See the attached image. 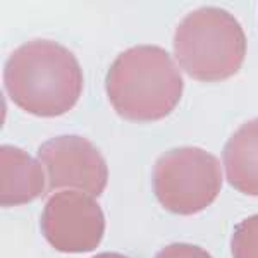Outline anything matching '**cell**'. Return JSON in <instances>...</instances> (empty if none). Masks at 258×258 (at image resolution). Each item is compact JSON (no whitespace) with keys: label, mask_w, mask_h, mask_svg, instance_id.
Instances as JSON below:
<instances>
[{"label":"cell","mask_w":258,"mask_h":258,"mask_svg":"<svg viewBox=\"0 0 258 258\" xmlns=\"http://www.w3.org/2000/svg\"><path fill=\"white\" fill-rule=\"evenodd\" d=\"M4 86L19 109L38 117H57L80 100L83 71L76 55L64 45L31 40L7 59Z\"/></svg>","instance_id":"obj_1"},{"label":"cell","mask_w":258,"mask_h":258,"mask_svg":"<svg viewBox=\"0 0 258 258\" xmlns=\"http://www.w3.org/2000/svg\"><path fill=\"white\" fill-rule=\"evenodd\" d=\"M105 88L120 117L152 122L176 109L184 83L167 50L157 45H136L115 57L107 73Z\"/></svg>","instance_id":"obj_2"},{"label":"cell","mask_w":258,"mask_h":258,"mask_svg":"<svg viewBox=\"0 0 258 258\" xmlns=\"http://www.w3.org/2000/svg\"><path fill=\"white\" fill-rule=\"evenodd\" d=\"M174 50L193 80L222 81L234 76L246 57V35L231 12L202 7L181 19Z\"/></svg>","instance_id":"obj_3"},{"label":"cell","mask_w":258,"mask_h":258,"mask_svg":"<svg viewBox=\"0 0 258 258\" xmlns=\"http://www.w3.org/2000/svg\"><path fill=\"white\" fill-rule=\"evenodd\" d=\"M153 193L165 210L193 215L215 202L222 189L217 157L197 147H181L159 157L152 172Z\"/></svg>","instance_id":"obj_4"},{"label":"cell","mask_w":258,"mask_h":258,"mask_svg":"<svg viewBox=\"0 0 258 258\" xmlns=\"http://www.w3.org/2000/svg\"><path fill=\"white\" fill-rule=\"evenodd\" d=\"M43 238L62 253L93 251L105 232V215L95 197L80 191L52 195L41 212Z\"/></svg>","instance_id":"obj_5"},{"label":"cell","mask_w":258,"mask_h":258,"mask_svg":"<svg viewBox=\"0 0 258 258\" xmlns=\"http://www.w3.org/2000/svg\"><path fill=\"white\" fill-rule=\"evenodd\" d=\"M38 159L48 176V189L74 188L100 197L107 188L109 167L90 140L76 135L55 136L38 148Z\"/></svg>","instance_id":"obj_6"},{"label":"cell","mask_w":258,"mask_h":258,"mask_svg":"<svg viewBox=\"0 0 258 258\" xmlns=\"http://www.w3.org/2000/svg\"><path fill=\"white\" fill-rule=\"evenodd\" d=\"M41 165L28 152L4 145L0 148V203L2 207L26 205L43 195Z\"/></svg>","instance_id":"obj_7"},{"label":"cell","mask_w":258,"mask_h":258,"mask_svg":"<svg viewBox=\"0 0 258 258\" xmlns=\"http://www.w3.org/2000/svg\"><path fill=\"white\" fill-rule=\"evenodd\" d=\"M222 162L232 188L258 197V119L236 129L222 150Z\"/></svg>","instance_id":"obj_8"},{"label":"cell","mask_w":258,"mask_h":258,"mask_svg":"<svg viewBox=\"0 0 258 258\" xmlns=\"http://www.w3.org/2000/svg\"><path fill=\"white\" fill-rule=\"evenodd\" d=\"M231 251L234 258H258V214L249 215L236 226Z\"/></svg>","instance_id":"obj_9"},{"label":"cell","mask_w":258,"mask_h":258,"mask_svg":"<svg viewBox=\"0 0 258 258\" xmlns=\"http://www.w3.org/2000/svg\"><path fill=\"white\" fill-rule=\"evenodd\" d=\"M155 258H212V255L203 248L197 246V244L174 243L160 249Z\"/></svg>","instance_id":"obj_10"},{"label":"cell","mask_w":258,"mask_h":258,"mask_svg":"<svg viewBox=\"0 0 258 258\" xmlns=\"http://www.w3.org/2000/svg\"><path fill=\"white\" fill-rule=\"evenodd\" d=\"M93 258H127V256L120 255V253H115V251H105V253H98V255H95Z\"/></svg>","instance_id":"obj_11"}]
</instances>
